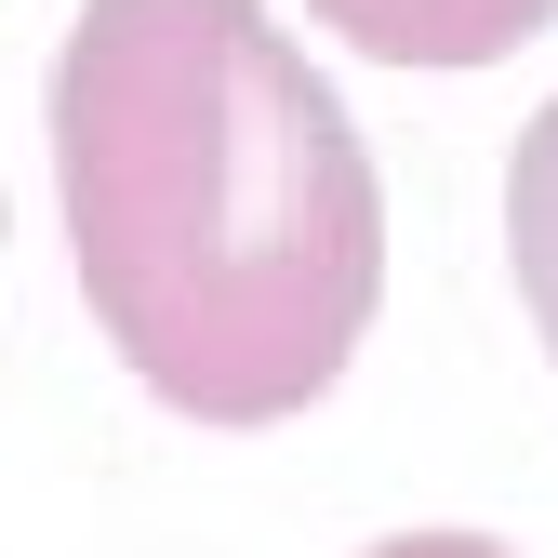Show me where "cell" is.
Listing matches in <instances>:
<instances>
[{"label": "cell", "mask_w": 558, "mask_h": 558, "mask_svg": "<svg viewBox=\"0 0 558 558\" xmlns=\"http://www.w3.org/2000/svg\"><path fill=\"white\" fill-rule=\"evenodd\" d=\"M506 253H519V306H532V332L558 345V107L519 133V160H506Z\"/></svg>", "instance_id": "cell-3"}, {"label": "cell", "mask_w": 558, "mask_h": 558, "mask_svg": "<svg viewBox=\"0 0 558 558\" xmlns=\"http://www.w3.org/2000/svg\"><path fill=\"white\" fill-rule=\"evenodd\" d=\"M319 27H345L360 53H386V66H493V53H519L558 0H306Z\"/></svg>", "instance_id": "cell-2"}, {"label": "cell", "mask_w": 558, "mask_h": 558, "mask_svg": "<svg viewBox=\"0 0 558 558\" xmlns=\"http://www.w3.org/2000/svg\"><path fill=\"white\" fill-rule=\"evenodd\" d=\"M373 558H506V545H478V532H399V545H373Z\"/></svg>", "instance_id": "cell-4"}, {"label": "cell", "mask_w": 558, "mask_h": 558, "mask_svg": "<svg viewBox=\"0 0 558 558\" xmlns=\"http://www.w3.org/2000/svg\"><path fill=\"white\" fill-rule=\"evenodd\" d=\"M53 186L107 345L199 426L306 412L386 293V186L266 0H81Z\"/></svg>", "instance_id": "cell-1"}]
</instances>
